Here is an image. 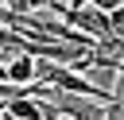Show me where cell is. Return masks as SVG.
Instances as JSON below:
<instances>
[{
    "label": "cell",
    "mask_w": 124,
    "mask_h": 120,
    "mask_svg": "<svg viewBox=\"0 0 124 120\" xmlns=\"http://www.w3.org/2000/svg\"><path fill=\"white\" fill-rule=\"evenodd\" d=\"M62 23H70V27L81 31V35H89L93 43L108 35V12L93 8V4H85V8H66V12H62Z\"/></svg>",
    "instance_id": "cell-1"
},
{
    "label": "cell",
    "mask_w": 124,
    "mask_h": 120,
    "mask_svg": "<svg viewBox=\"0 0 124 120\" xmlns=\"http://www.w3.org/2000/svg\"><path fill=\"white\" fill-rule=\"evenodd\" d=\"M0 81H12V85H31L35 81V58L31 54H19L12 62L0 66Z\"/></svg>",
    "instance_id": "cell-2"
},
{
    "label": "cell",
    "mask_w": 124,
    "mask_h": 120,
    "mask_svg": "<svg viewBox=\"0 0 124 120\" xmlns=\"http://www.w3.org/2000/svg\"><path fill=\"white\" fill-rule=\"evenodd\" d=\"M12 15H35V8H50V0H0Z\"/></svg>",
    "instance_id": "cell-3"
},
{
    "label": "cell",
    "mask_w": 124,
    "mask_h": 120,
    "mask_svg": "<svg viewBox=\"0 0 124 120\" xmlns=\"http://www.w3.org/2000/svg\"><path fill=\"white\" fill-rule=\"evenodd\" d=\"M105 112H108V120H124V101H108Z\"/></svg>",
    "instance_id": "cell-4"
},
{
    "label": "cell",
    "mask_w": 124,
    "mask_h": 120,
    "mask_svg": "<svg viewBox=\"0 0 124 120\" xmlns=\"http://www.w3.org/2000/svg\"><path fill=\"white\" fill-rule=\"evenodd\" d=\"M89 0H66V8H85Z\"/></svg>",
    "instance_id": "cell-5"
},
{
    "label": "cell",
    "mask_w": 124,
    "mask_h": 120,
    "mask_svg": "<svg viewBox=\"0 0 124 120\" xmlns=\"http://www.w3.org/2000/svg\"><path fill=\"white\" fill-rule=\"evenodd\" d=\"M0 120H8V116H0Z\"/></svg>",
    "instance_id": "cell-6"
},
{
    "label": "cell",
    "mask_w": 124,
    "mask_h": 120,
    "mask_svg": "<svg viewBox=\"0 0 124 120\" xmlns=\"http://www.w3.org/2000/svg\"><path fill=\"white\" fill-rule=\"evenodd\" d=\"M58 120H66V116H58Z\"/></svg>",
    "instance_id": "cell-7"
}]
</instances>
